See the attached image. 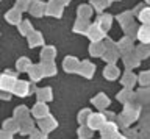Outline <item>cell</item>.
<instances>
[{"label":"cell","instance_id":"cell-1","mask_svg":"<svg viewBox=\"0 0 150 139\" xmlns=\"http://www.w3.org/2000/svg\"><path fill=\"white\" fill-rule=\"evenodd\" d=\"M138 38L142 41V42H150V27L149 25H145V27H142V28L139 30Z\"/></svg>","mask_w":150,"mask_h":139},{"label":"cell","instance_id":"cell-2","mask_svg":"<svg viewBox=\"0 0 150 139\" xmlns=\"http://www.w3.org/2000/svg\"><path fill=\"white\" fill-rule=\"evenodd\" d=\"M139 19L142 20L144 24H149V22H150V8H147V10H144L142 13H141Z\"/></svg>","mask_w":150,"mask_h":139}]
</instances>
